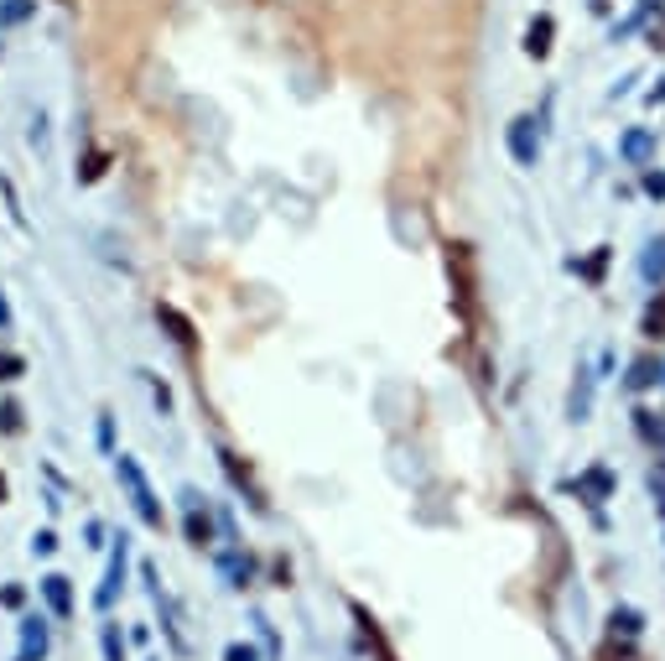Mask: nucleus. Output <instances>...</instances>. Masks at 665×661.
<instances>
[{
  "label": "nucleus",
  "mask_w": 665,
  "mask_h": 661,
  "mask_svg": "<svg viewBox=\"0 0 665 661\" xmlns=\"http://www.w3.org/2000/svg\"><path fill=\"white\" fill-rule=\"evenodd\" d=\"M224 661H255V651H250V646H229V651H224Z\"/></svg>",
  "instance_id": "13"
},
{
  "label": "nucleus",
  "mask_w": 665,
  "mask_h": 661,
  "mask_svg": "<svg viewBox=\"0 0 665 661\" xmlns=\"http://www.w3.org/2000/svg\"><path fill=\"white\" fill-rule=\"evenodd\" d=\"M120 583H125V541H120L115 562H110V573H104V589H99V609H110V600H115Z\"/></svg>",
  "instance_id": "3"
},
{
  "label": "nucleus",
  "mask_w": 665,
  "mask_h": 661,
  "mask_svg": "<svg viewBox=\"0 0 665 661\" xmlns=\"http://www.w3.org/2000/svg\"><path fill=\"white\" fill-rule=\"evenodd\" d=\"M224 573H229V579H235V589L245 579H250V562H239V558H224Z\"/></svg>",
  "instance_id": "12"
},
{
  "label": "nucleus",
  "mask_w": 665,
  "mask_h": 661,
  "mask_svg": "<svg viewBox=\"0 0 665 661\" xmlns=\"http://www.w3.org/2000/svg\"><path fill=\"white\" fill-rule=\"evenodd\" d=\"M526 53H530V58H546V53H551V16L530 21V32H526Z\"/></svg>",
  "instance_id": "5"
},
{
  "label": "nucleus",
  "mask_w": 665,
  "mask_h": 661,
  "mask_svg": "<svg viewBox=\"0 0 665 661\" xmlns=\"http://www.w3.org/2000/svg\"><path fill=\"white\" fill-rule=\"evenodd\" d=\"M32 16V0H5V5H0V21H5V26H16V21H26Z\"/></svg>",
  "instance_id": "8"
},
{
  "label": "nucleus",
  "mask_w": 665,
  "mask_h": 661,
  "mask_svg": "<svg viewBox=\"0 0 665 661\" xmlns=\"http://www.w3.org/2000/svg\"><path fill=\"white\" fill-rule=\"evenodd\" d=\"M104 657H110V661H125V646H120L115 625H104Z\"/></svg>",
  "instance_id": "10"
},
{
  "label": "nucleus",
  "mask_w": 665,
  "mask_h": 661,
  "mask_svg": "<svg viewBox=\"0 0 665 661\" xmlns=\"http://www.w3.org/2000/svg\"><path fill=\"white\" fill-rule=\"evenodd\" d=\"M21 636H26V651H47V630H42V620H26V630H21Z\"/></svg>",
  "instance_id": "9"
},
{
  "label": "nucleus",
  "mask_w": 665,
  "mask_h": 661,
  "mask_svg": "<svg viewBox=\"0 0 665 661\" xmlns=\"http://www.w3.org/2000/svg\"><path fill=\"white\" fill-rule=\"evenodd\" d=\"M661 381H665V365L655 360V355L634 360V376H629V385H634V391H645V385H661Z\"/></svg>",
  "instance_id": "4"
},
{
  "label": "nucleus",
  "mask_w": 665,
  "mask_h": 661,
  "mask_svg": "<svg viewBox=\"0 0 665 661\" xmlns=\"http://www.w3.org/2000/svg\"><path fill=\"white\" fill-rule=\"evenodd\" d=\"M530 125H536V121H526V115H520V121L509 125V146H515V157L526 161V167H536V152H541V146L530 141Z\"/></svg>",
  "instance_id": "2"
},
{
  "label": "nucleus",
  "mask_w": 665,
  "mask_h": 661,
  "mask_svg": "<svg viewBox=\"0 0 665 661\" xmlns=\"http://www.w3.org/2000/svg\"><path fill=\"white\" fill-rule=\"evenodd\" d=\"M115 474H120V484L131 490V505L140 511V522H146V526H161V505H157V495H151L146 474H140V463L131 459V453H120V459H115Z\"/></svg>",
  "instance_id": "1"
},
{
  "label": "nucleus",
  "mask_w": 665,
  "mask_h": 661,
  "mask_svg": "<svg viewBox=\"0 0 665 661\" xmlns=\"http://www.w3.org/2000/svg\"><path fill=\"white\" fill-rule=\"evenodd\" d=\"M42 594H47V604H53L58 615H68V609H74V594H68V579H63V573L42 579Z\"/></svg>",
  "instance_id": "6"
},
{
  "label": "nucleus",
  "mask_w": 665,
  "mask_h": 661,
  "mask_svg": "<svg viewBox=\"0 0 665 661\" xmlns=\"http://www.w3.org/2000/svg\"><path fill=\"white\" fill-rule=\"evenodd\" d=\"M58 5H74V0H58Z\"/></svg>",
  "instance_id": "15"
},
{
  "label": "nucleus",
  "mask_w": 665,
  "mask_h": 661,
  "mask_svg": "<svg viewBox=\"0 0 665 661\" xmlns=\"http://www.w3.org/2000/svg\"><path fill=\"white\" fill-rule=\"evenodd\" d=\"M624 152H629L634 161H645V157H650V136H640V131H634V136L624 141Z\"/></svg>",
  "instance_id": "11"
},
{
  "label": "nucleus",
  "mask_w": 665,
  "mask_h": 661,
  "mask_svg": "<svg viewBox=\"0 0 665 661\" xmlns=\"http://www.w3.org/2000/svg\"><path fill=\"white\" fill-rule=\"evenodd\" d=\"M32 547H37V552H53L58 541H53V531H37V537H32Z\"/></svg>",
  "instance_id": "14"
},
{
  "label": "nucleus",
  "mask_w": 665,
  "mask_h": 661,
  "mask_svg": "<svg viewBox=\"0 0 665 661\" xmlns=\"http://www.w3.org/2000/svg\"><path fill=\"white\" fill-rule=\"evenodd\" d=\"M182 501H188V537H193V547H203V541H208V522L198 516V495H193V490H188Z\"/></svg>",
  "instance_id": "7"
}]
</instances>
